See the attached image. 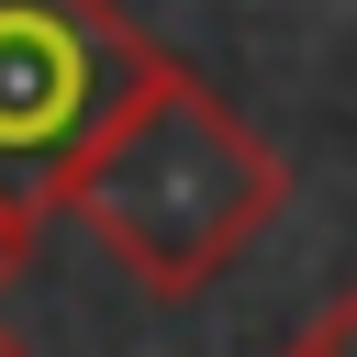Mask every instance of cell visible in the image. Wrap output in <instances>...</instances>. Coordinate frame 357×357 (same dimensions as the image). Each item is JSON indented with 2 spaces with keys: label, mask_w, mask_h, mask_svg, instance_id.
I'll list each match as a JSON object with an SVG mask.
<instances>
[{
  "label": "cell",
  "mask_w": 357,
  "mask_h": 357,
  "mask_svg": "<svg viewBox=\"0 0 357 357\" xmlns=\"http://www.w3.org/2000/svg\"><path fill=\"white\" fill-rule=\"evenodd\" d=\"M22 268H33V201H11V190H0V290H11Z\"/></svg>",
  "instance_id": "cell-4"
},
{
  "label": "cell",
  "mask_w": 357,
  "mask_h": 357,
  "mask_svg": "<svg viewBox=\"0 0 357 357\" xmlns=\"http://www.w3.org/2000/svg\"><path fill=\"white\" fill-rule=\"evenodd\" d=\"M0 357H33V346H22V335H11V324H0Z\"/></svg>",
  "instance_id": "cell-5"
},
{
  "label": "cell",
  "mask_w": 357,
  "mask_h": 357,
  "mask_svg": "<svg viewBox=\"0 0 357 357\" xmlns=\"http://www.w3.org/2000/svg\"><path fill=\"white\" fill-rule=\"evenodd\" d=\"M167 56L112 0H0V190L56 212L67 167Z\"/></svg>",
  "instance_id": "cell-2"
},
{
  "label": "cell",
  "mask_w": 357,
  "mask_h": 357,
  "mask_svg": "<svg viewBox=\"0 0 357 357\" xmlns=\"http://www.w3.org/2000/svg\"><path fill=\"white\" fill-rule=\"evenodd\" d=\"M279 201H290L279 145L245 134L178 56L112 112V134H100V145L67 167V190H56V212H78L156 301L212 290Z\"/></svg>",
  "instance_id": "cell-1"
},
{
  "label": "cell",
  "mask_w": 357,
  "mask_h": 357,
  "mask_svg": "<svg viewBox=\"0 0 357 357\" xmlns=\"http://www.w3.org/2000/svg\"><path fill=\"white\" fill-rule=\"evenodd\" d=\"M279 357H357V290H346V301H324V312H312Z\"/></svg>",
  "instance_id": "cell-3"
}]
</instances>
